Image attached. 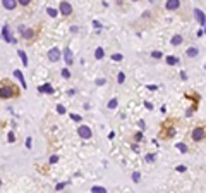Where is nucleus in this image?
<instances>
[{"mask_svg":"<svg viewBox=\"0 0 206 193\" xmlns=\"http://www.w3.org/2000/svg\"><path fill=\"white\" fill-rule=\"evenodd\" d=\"M19 95V88L9 83L7 79H2L0 81V98H14V96Z\"/></svg>","mask_w":206,"mask_h":193,"instance_id":"f257e3e1","label":"nucleus"},{"mask_svg":"<svg viewBox=\"0 0 206 193\" xmlns=\"http://www.w3.org/2000/svg\"><path fill=\"white\" fill-rule=\"evenodd\" d=\"M191 136H192L194 141H201V140H205V126H198V128H194Z\"/></svg>","mask_w":206,"mask_h":193,"instance_id":"f03ea898","label":"nucleus"},{"mask_svg":"<svg viewBox=\"0 0 206 193\" xmlns=\"http://www.w3.org/2000/svg\"><path fill=\"white\" fill-rule=\"evenodd\" d=\"M60 57H62V52L57 47H53V48H50V50H48V61H50V62H57Z\"/></svg>","mask_w":206,"mask_h":193,"instance_id":"7ed1b4c3","label":"nucleus"},{"mask_svg":"<svg viewBox=\"0 0 206 193\" xmlns=\"http://www.w3.org/2000/svg\"><path fill=\"white\" fill-rule=\"evenodd\" d=\"M77 135L81 138H84V140H89V138L93 136V133H91V129H89L88 126H79L77 128Z\"/></svg>","mask_w":206,"mask_h":193,"instance_id":"20e7f679","label":"nucleus"},{"mask_svg":"<svg viewBox=\"0 0 206 193\" xmlns=\"http://www.w3.org/2000/svg\"><path fill=\"white\" fill-rule=\"evenodd\" d=\"M2 36H4V40L5 41H9V43H16V38L12 36V33H10V28L7 26H4V29H2Z\"/></svg>","mask_w":206,"mask_h":193,"instance_id":"39448f33","label":"nucleus"},{"mask_svg":"<svg viewBox=\"0 0 206 193\" xmlns=\"http://www.w3.org/2000/svg\"><path fill=\"white\" fill-rule=\"evenodd\" d=\"M59 10H60L64 16H70V14H72V5H70L69 2H60V7H59Z\"/></svg>","mask_w":206,"mask_h":193,"instance_id":"423d86ee","label":"nucleus"},{"mask_svg":"<svg viewBox=\"0 0 206 193\" xmlns=\"http://www.w3.org/2000/svg\"><path fill=\"white\" fill-rule=\"evenodd\" d=\"M64 59L67 62V66H72V64H74V55H72V50H70V48H65V50H64Z\"/></svg>","mask_w":206,"mask_h":193,"instance_id":"0eeeda50","label":"nucleus"},{"mask_svg":"<svg viewBox=\"0 0 206 193\" xmlns=\"http://www.w3.org/2000/svg\"><path fill=\"white\" fill-rule=\"evenodd\" d=\"M21 34H22V38H24V40L31 41L34 38V29H31V28H27V29H26V28H24V31H22Z\"/></svg>","mask_w":206,"mask_h":193,"instance_id":"6e6552de","label":"nucleus"},{"mask_svg":"<svg viewBox=\"0 0 206 193\" xmlns=\"http://www.w3.org/2000/svg\"><path fill=\"white\" fill-rule=\"evenodd\" d=\"M180 7V0H167V9L168 10H177Z\"/></svg>","mask_w":206,"mask_h":193,"instance_id":"1a4fd4ad","label":"nucleus"},{"mask_svg":"<svg viewBox=\"0 0 206 193\" xmlns=\"http://www.w3.org/2000/svg\"><path fill=\"white\" fill-rule=\"evenodd\" d=\"M2 5L9 9V10H14L17 7V0H2Z\"/></svg>","mask_w":206,"mask_h":193,"instance_id":"9d476101","label":"nucleus"},{"mask_svg":"<svg viewBox=\"0 0 206 193\" xmlns=\"http://www.w3.org/2000/svg\"><path fill=\"white\" fill-rule=\"evenodd\" d=\"M194 16H196V19L199 21V26H205V22H206L205 12H203V10H199V9H196V10H194Z\"/></svg>","mask_w":206,"mask_h":193,"instance_id":"9b49d317","label":"nucleus"},{"mask_svg":"<svg viewBox=\"0 0 206 193\" xmlns=\"http://www.w3.org/2000/svg\"><path fill=\"white\" fill-rule=\"evenodd\" d=\"M38 91H40V93H53V88H52V86L47 83V85L40 86V88H38Z\"/></svg>","mask_w":206,"mask_h":193,"instance_id":"f8f14e48","label":"nucleus"},{"mask_svg":"<svg viewBox=\"0 0 206 193\" xmlns=\"http://www.w3.org/2000/svg\"><path fill=\"white\" fill-rule=\"evenodd\" d=\"M14 76H16V78L21 81L22 88H26V81H24V76H22V73H21V71H14Z\"/></svg>","mask_w":206,"mask_h":193,"instance_id":"ddd939ff","label":"nucleus"},{"mask_svg":"<svg viewBox=\"0 0 206 193\" xmlns=\"http://www.w3.org/2000/svg\"><path fill=\"white\" fill-rule=\"evenodd\" d=\"M185 54H187V57H196V55L199 54V50L196 47H191V48H187V52H185Z\"/></svg>","mask_w":206,"mask_h":193,"instance_id":"4468645a","label":"nucleus"},{"mask_svg":"<svg viewBox=\"0 0 206 193\" xmlns=\"http://www.w3.org/2000/svg\"><path fill=\"white\" fill-rule=\"evenodd\" d=\"M17 54H19V57H21V61H22V64H24V66H27V55H26V52H24V50H19Z\"/></svg>","mask_w":206,"mask_h":193,"instance_id":"2eb2a0df","label":"nucleus"},{"mask_svg":"<svg viewBox=\"0 0 206 193\" xmlns=\"http://www.w3.org/2000/svg\"><path fill=\"white\" fill-rule=\"evenodd\" d=\"M182 43V36L180 34H175L173 38H172V45H180Z\"/></svg>","mask_w":206,"mask_h":193,"instance_id":"dca6fc26","label":"nucleus"},{"mask_svg":"<svg viewBox=\"0 0 206 193\" xmlns=\"http://www.w3.org/2000/svg\"><path fill=\"white\" fill-rule=\"evenodd\" d=\"M103 55H105L103 48H102V47H98V48H96V52H95V57H96V59H103Z\"/></svg>","mask_w":206,"mask_h":193,"instance_id":"f3484780","label":"nucleus"},{"mask_svg":"<svg viewBox=\"0 0 206 193\" xmlns=\"http://www.w3.org/2000/svg\"><path fill=\"white\" fill-rule=\"evenodd\" d=\"M117 105H119V100H117V98H112V100H110L108 102V109H117Z\"/></svg>","mask_w":206,"mask_h":193,"instance_id":"a211bd4d","label":"nucleus"},{"mask_svg":"<svg viewBox=\"0 0 206 193\" xmlns=\"http://www.w3.org/2000/svg\"><path fill=\"white\" fill-rule=\"evenodd\" d=\"M91 192H93V193H105L107 190H105L103 186H93V188H91Z\"/></svg>","mask_w":206,"mask_h":193,"instance_id":"6ab92c4d","label":"nucleus"},{"mask_svg":"<svg viewBox=\"0 0 206 193\" xmlns=\"http://www.w3.org/2000/svg\"><path fill=\"white\" fill-rule=\"evenodd\" d=\"M47 12H48V16H50V17H57V14H59L57 10H55V9H52V7H48Z\"/></svg>","mask_w":206,"mask_h":193,"instance_id":"aec40b11","label":"nucleus"},{"mask_svg":"<svg viewBox=\"0 0 206 193\" xmlns=\"http://www.w3.org/2000/svg\"><path fill=\"white\" fill-rule=\"evenodd\" d=\"M167 62H168L170 66H173V64H177V57H173V55H170V57H167Z\"/></svg>","mask_w":206,"mask_h":193,"instance_id":"412c9836","label":"nucleus"},{"mask_svg":"<svg viewBox=\"0 0 206 193\" xmlns=\"http://www.w3.org/2000/svg\"><path fill=\"white\" fill-rule=\"evenodd\" d=\"M175 147H177L180 152H187V145H185V143H177Z\"/></svg>","mask_w":206,"mask_h":193,"instance_id":"4be33fe9","label":"nucleus"},{"mask_svg":"<svg viewBox=\"0 0 206 193\" xmlns=\"http://www.w3.org/2000/svg\"><path fill=\"white\" fill-rule=\"evenodd\" d=\"M134 140H136V141H141V140H143V133H141V131H137L136 135H134Z\"/></svg>","mask_w":206,"mask_h":193,"instance_id":"5701e85b","label":"nucleus"},{"mask_svg":"<svg viewBox=\"0 0 206 193\" xmlns=\"http://www.w3.org/2000/svg\"><path fill=\"white\" fill-rule=\"evenodd\" d=\"M132 179H134V183H139V179H141V174H139V172H134V174H132Z\"/></svg>","mask_w":206,"mask_h":193,"instance_id":"b1692460","label":"nucleus"},{"mask_svg":"<svg viewBox=\"0 0 206 193\" xmlns=\"http://www.w3.org/2000/svg\"><path fill=\"white\" fill-rule=\"evenodd\" d=\"M151 55H153L155 59H162V55H163V54H162L160 50H155V52H153V54H151Z\"/></svg>","mask_w":206,"mask_h":193,"instance_id":"393cba45","label":"nucleus"},{"mask_svg":"<svg viewBox=\"0 0 206 193\" xmlns=\"http://www.w3.org/2000/svg\"><path fill=\"white\" fill-rule=\"evenodd\" d=\"M62 76L67 79V78H70V73H69V69H62Z\"/></svg>","mask_w":206,"mask_h":193,"instance_id":"a878e982","label":"nucleus"},{"mask_svg":"<svg viewBox=\"0 0 206 193\" xmlns=\"http://www.w3.org/2000/svg\"><path fill=\"white\" fill-rule=\"evenodd\" d=\"M105 83H107L105 78H98V79H96V85H98V86H102V85H105Z\"/></svg>","mask_w":206,"mask_h":193,"instance_id":"bb28decb","label":"nucleus"},{"mask_svg":"<svg viewBox=\"0 0 206 193\" xmlns=\"http://www.w3.org/2000/svg\"><path fill=\"white\" fill-rule=\"evenodd\" d=\"M57 112L59 114H65V107L64 105H57Z\"/></svg>","mask_w":206,"mask_h":193,"instance_id":"cd10ccee","label":"nucleus"},{"mask_svg":"<svg viewBox=\"0 0 206 193\" xmlns=\"http://www.w3.org/2000/svg\"><path fill=\"white\" fill-rule=\"evenodd\" d=\"M55 162H59V155H52L50 157V164H55Z\"/></svg>","mask_w":206,"mask_h":193,"instance_id":"c85d7f7f","label":"nucleus"},{"mask_svg":"<svg viewBox=\"0 0 206 193\" xmlns=\"http://www.w3.org/2000/svg\"><path fill=\"white\" fill-rule=\"evenodd\" d=\"M124 79H125V74H124V73H119V83H124Z\"/></svg>","mask_w":206,"mask_h":193,"instance_id":"c756f323","label":"nucleus"},{"mask_svg":"<svg viewBox=\"0 0 206 193\" xmlns=\"http://www.w3.org/2000/svg\"><path fill=\"white\" fill-rule=\"evenodd\" d=\"M112 59H113V61H122V55H120V54H115V55H112Z\"/></svg>","mask_w":206,"mask_h":193,"instance_id":"7c9ffc66","label":"nucleus"},{"mask_svg":"<svg viewBox=\"0 0 206 193\" xmlns=\"http://www.w3.org/2000/svg\"><path fill=\"white\" fill-rule=\"evenodd\" d=\"M70 119H74V121H81V116H77V114H70Z\"/></svg>","mask_w":206,"mask_h":193,"instance_id":"2f4dec72","label":"nucleus"},{"mask_svg":"<svg viewBox=\"0 0 206 193\" xmlns=\"http://www.w3.org/2000/svg\"><path fill=\"white\" fill-rule=\"evenodd\" d=\"M31 0H17V4H21V5H27Z\"/></svg>","mask_w":206,"mask_h":193,"instance_id":"473e14b6","label":"nucleus"},{"mask_svg":"<svg viewBox=\"0 0 206 193\" xmlns=\"http://www.w3.org/2000/svg\"><path fill=\"white\" fill-rule=\"evenodd\" d=\"M14 140H16V136H14V133H9V141H10V143H12Z\"/></svg>","mask_w":206,"mask_h":193,"instance_id":"72a5a7b5","label":"nucleus"},{"mask_svg":"<svg viewBox=\"0 0 206 193\" xmlns=\"http://www.w3.org/2000/svg\"><path fill=\"white\" fill-rule=\"evenodd\" d=\"M146 160H148V162H153V160H155V155H146Z\"/></svg>","mask_w":206,"mask_h":193,"instance_id":"f704fd0d","label":"nucleus"},{"mask_svg":"<svg viewBox=\"0 0 206 193\" xmlns=\"http://www.w3.org/2000/svg\"><path fill=\"white\" fill-rule=\"evenodd\" d=\"M93 24H95V28H96V29H100V28H102V24H100L98 21H93Z\"/></svg>","mask_w":206,"mask_h":193,"instance_id":"c9c22d12","label":"nucleus"},{"mask_svg":"<svg viewBox=\"0 0 206 193\" xmlns=\"http://www.w3.org/2000/svg\"><path fill=\"white\" fill-rule=\"evenodd\" d=\"M64 186H65V183H59V185L55 186V188H57V190H62V188H64Z\"/></svg>","mask_w":206,"mask_h":193,"instance_id":"e433bc0d","label":"nucleus"},{"mask_svg":"<svg viewBox=\"0 0 206 193\" xmlns=\"http://www.w3.org/2000/svg\"><path fill=\"white\" fill-rule=\"evenodd\" d=\"M26 147H27V148H31V138H27V140H26Z\"/></svg>","mask_w":206,"mask_h":193,"instance_id":"4c0bfd02","label":"nucleus"},{"mask_svg":"<svg viewBox=\"0 0 206 193\" xmlns=\"http://www.w3.org/2000/svg\"><path fill=\"white\" fill-rule=\"evenodd\" d=\"M177 171H179V172H184V171H185V167H184V165H179Z\"/></svg>","mask_w":206,"mask_h":193,"instance_id":"58836bf2","label":"nucleus"},{"mask_svg":"<svg viewBox=\"0 0 206 193\" xmlns=\"http://www.w3.org/2000/svg\"><path fill=\"white\" fill-rule=\"evenodd\" d=\"M144 105H146V109H150V110H151V109H153V105H151V103H150V102H144Z\"/></svg>","mask_w":206,"mask_h":193,"instance_id":"ea45409f","label":"nucleus"},{"mask_svg":"<svg viewBox=\"0 0 206 193\" xmlns=\"http://www.w3.org/2000/svg\"><path fill=\"white\" fill-rule=\"evenodd\" d=\"M139 128H141V129H144V128H146V124H144L143 121H139Z\"/></svg>","mask_w":206,"mask_h":193,"instance_id":"a19ab883","label":"nucleus"},{"mask_svg":"<svg viewBox=\"0 0 206 193\" xmlns=\"http://www.w3.org/2000/svg\"><path fill=\"white\" fill-rule=\"evenodd\" d=\"M132 2H137V0H132Z\"/></svg>","mask_w":206,"mask_h":193,"instance_id":"79ce46f5","label":"nucleus"}]
</instances>
